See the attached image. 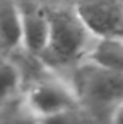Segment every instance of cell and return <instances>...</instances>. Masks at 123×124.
<instances>
[{
    "label": "cell",
    "instance_id": "obj_1",
    "mask_svg": "<svg viewBox=\"0 0 123 124\" xmlns=\"http://www.w3.org/2000/svg\"><path fill=\"white\" fill-rule=\"evenodd\" d=\"M73 88L79 104L109 121L123 104V74L106 69L90 60L76 71Z\"/></svg>",
    "mask_w": 123,
    "mask_h": 124
},
{
    "label": "cell",
    "instance_id": "obj_8",
    "mask_svg": "<svg viewBox=\"0 0 123 124\" xmlns=\"http://www.w3.org/2000/svg\"><path fill=\"white\" fill-rule=\"evenodd\" d=\"M22 83L21 71L16 64L9 61H2L0 63V102L8 101L13 97L19 90Z\"/></svg>",
    "mask_w": 123,
    "mask_h": 124
},
{
    "label": "cell",
    "instance_id": "obj_2",
    "mask_svg": "<svg viewBox=\"0 0 123 124\" xmlns=\"http://www.w3.org/2000/svg\"><path fill=\"white\" fill-rule=\"evenodd\" d=\"M49 16V41L41 60L52 64H70L88 54L92 33L87 30L74 11L60 8L47 9Z\"/></svg>",
    "mask_w": 123,
    "mask_h": 124
},
{
    "label": "cell",
    "instance_id": "obj_4",
    "mask_svg": "<svg viewBox=\"0 0 123 124\" xmlns=\"http://www.w3.org/2000/svg\"><path fill=\"white\" fill-rule=\"evenodd\" d=\"M74 13L95 38H123V0H76Z\"/></svg>",
    "mask_w": 123,
    "mask_h": 124
},
{
    "label": "cell",
    "instance_id": "obj_9",
    "mask_svg": "<svg viewBox=\"0 0 123 124\" xmlns=\"http://www.w3.org/2000/svg\"><path fill=\"white\" fill-rule=\"evenodd\" d=\"M111 123H123V104L115 110V113L111 118Z\"/></svg>",
    "mask_w": 123,
    "mask_h": 124
},
{
    "label": "cell",
    "instance_id": "obj_7",
    "mask_svg": "<svg viewBox=\"0 0 123 124\" xmlns=\"http://www.w3.org/2000/svg\"><path fill=\"white\" fill-rule=\"evenodd\" d=\"M87 58L106 69L123 74V38H96Z\"/></svg>",
    "mask_w": 123,
    "mask_h": 124
},
{
    "label": "cell",
    "instance_id": "obj_6",
    "mask_svg": "<svg viewBox=\"0 0 123 124\" xmlns=\"http://www.w3.org/2000/svg\"><path fill=\"white\" fill-rule=\"evenodd\" d=\"M0 47H22V11L13 2L0 3Z\"/></svg>",
    "mask_w": 123,
    "mask_h": 124
},
{
    "label": "cell",
    "instance_id": "obj_5",
    "mask_svg": "<svg viewBox=\"0 0 123 124\" xmlns=\"http://www.w3.org/2000/svg\"><path fill=\"white\" fill-rule=\"evenodd\" d=\"M22 11V49L33 57L41 58L49 41V16L47 9L40 6H25Z\"/></svg>",
    "mask_w": 123,
    "mask_h": 124
},
{
    "label": "cell",
    "instance_id": "obj_3",
    "mask_svg": "<svg viewBox=\"0 0 123 124\" xmlns=\"http://www.w3.org/2000/svg\"><path fill=\"white\" fill-rule=\"evenodd\" d=\"M25 110L35 119L51 121L74 112L79 99L71 85L60 80L46 79L33 83L24 97Z\"/></svg>",
    "mask_w": 123,
    "mask_h": 124
}]
</instances>
